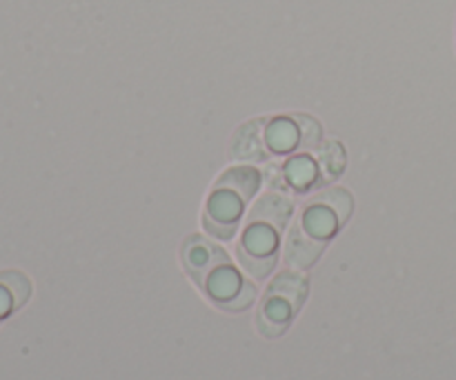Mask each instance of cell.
I'll list each match as a JSON object with an SVG mask.
<instances>
[{"label":"cell","mask_w":456,"mask_h":380,"mask_svg":"<svg viewBox=\"0 0 456 380\" xmlns=\"http://www.w3.org/2000/svg\"><path fill=\"white\" fill-rule=\"evenodd\" d=\"M298 125H301V142H298L297 150L303 151V150H312V147L319 142V136H321V125L316 123L314 118H310V116H297Z\"/></svg>","instance_id":"14"},{"label":"cell","mask_w":456,"mask_h":380,"mask_svg":"<svg viewBox=\"0 0 456 380\" xmlns=\"http://www.w3.org/2000/svg\"><path fill=\"white\" fill-rule=\"evenodd\" d=\"M288 174L297 185H303V182H307L312 178V165L307 163V160H294V163L289 165Z\"/></svg>","instance_id":"16"},{"label":"cell","mask_w":456,"mask_h":380,"mask_svg":"<svg viewBox=\"0 0 456 380\" xmlns=\"http://www.w3.org/2000/svg\"><path fill=\"white\" fill-rule=\"evenodd\" d=\"M267 145L276 151H289L294 147V129L288 120H276L267 129Z\"/></svg>","instance_id":"13"},{"label":"cell","mask_w":456,"mask_h":380,"mask_svg":"<svg viewBox=\"0 0 456 380\" xmlns=\"http://www.w3.org/2000/svg\"><path fill=\"white\" fill-rule=\"evenodd\" d=\"M343 163H346V154H343L338 142H328V145L321 147V172H323V178L338 176Z\"/></svg>","instance_id":"12"},{"label":"cell","mask_w":456,"mask_h":380,"mask_svg":"<svg viewBox=\"0 0 456 380\" xmlns=\"http://www.w3.org/2000/svg\"><path fill=\"white\" fill-rule=\"evenodd\" d=\"M203 289L221 307L225 303H230L232 298H236V294L240 292V280L230 265H221L209 274V280L205 283Z\"/></svg>","instance_id":"8"},{"label":"cell","mask_w":456,"mask_h":380,"mask_svg":"<svg viewBox=\"0 0 456 380\" xmlns=\"http://www.w3.org/2000/svg\"><path fill=\"white\" fill-rule=\"evenodd\" d=\"M325 240L314 239L312 234H307L305 227L298 225L294 227L292 234H289L288 240V252H285V258H288L289 265L294 267H310L316 258L323 252Z\"/></svg>","instance_id":"3"},{"label":"cell","mask_w":456,"mask_h":380,"mask_svg":"<svg viewBox=\"0 0 456 380\" xmlns=\"http://www.w3.org/2000/svg\"><path fill=\"white\" fill-rule=\"evenodd\" d=\"M183 261H185L187 271H190L191 279L199 283V287L203 289L208 283V276L212 274L216 267L230 265V258L223 249L214 247L208 240L203 239H190L183 249Z\"/></svg>","instance_id":"2"},{"label":"cell","mask_w":456,"mask_h":380,"mask_svg":"<svg viewBox=\"0 0 456 380\" xmlns=\"http://www.w3.org/2000/svg\"><path fill=\"white\" fill-rule=\"evenodd\" d=\"M263 120H254V123L240 127V132L234 136V145H232V156L240 160H263L267 156L265 142L261 138Z\"/></svg>","instance_id":"5"},{"label":"cell","mask_w":456,"mask_h":380,"mask_svg":"<svg viewBox=\"0 0 456 380\" xmlns=\"http://www.w3.org/2000/svg\"><path fill=\"white\" fill-rule=\"evenodd\" d=\"M254 294L256 292H254L252 285H243V287H240V292L236 294V298H232L230 303H225V305H221V307L223 310H230V311L245 310V307L254 301Z\"/></svg>","instance_id":"15"},{"label":"cell","mask_w":456,"mask_h":380,"mask_svg":"<svg viewBox=\"0 0 456 380\" xmlns=\"http://www.w3.org/2000/svg\"><path fill=\"white\" fill-rule=\"evenodd\" d=\"M209 214H212V218L205 216L208 222H225V225L236 227V221H239L240 214V200L234 198L232 194H225V191H218L209 200Z\"/></svg>","instance_id":"9"},{"label":"cell","mask_w":456,"mask_h":380,"mask_svg":"<svg viewBox=\"0 0 456 380\" xmlns=\"http://www.w3.org/2000/svg\"><path fill=\"white\" fill-rule=\"evenodd\" d=\"M29 292L31 285L22 274H18V271H4V274H0V319H4L13 310L25 305V301L29 298Z\"/></svg>","instance_id":"4"},{"label":"cell","mask_w":456,"mask_h":380,"mask_svg":"<svg viewBox=\"0 0 456 380\" xmlns=\"http://www.w3.org/2000/svg\"><path fill=\"white\" fill-rule=\"evenodd\" d=\"M225 185H230L232 190L239 191L240 200H248V198H252V194L256 191V187H258V174L254 172V169H248V167L232 169V172H227L225 176L218 181V187H225Z\"/></svg>","instance_id":"10"},{"label":"cell","mask_w":456,"mask_h":380,"mask_svg":"<svg viewBox=\"0 0 456 380\" xmlns=\"http://www.w3.org/2000/svg\"><path fill=\"white\" fill-rule=\"evenodd\" d=\"M303 227H305L307 234H312L314 239H328L330 234L334 231V227H337V221H334V216L330 212H325V209H319V207H310L307 209L305 218H303Z\"/></svg>","instance_id":"11"},{"label":"cell","mask_w":456,"mask_h":380,"mask_svg":"<svg viewBox=\"0 0 456 380\" xmlns=\"http://www.w3.org/2000/svg\"><path fill=\"white\" fill-rule=\"evenodd\" d=\"M289 214H292V203H289L288 198H283V196L270 194L263 200H258L256 207H254L252 214H249V221L252 222L263 221L267 222V225L274 227V230H283Z\"/></svg>","instance_id":"7"},{"label":"cell","mask_w":456,"mask_h":380,"mask_svg":"<svg viewBox=\"0 0 456 380\" xmlns=\"http://www.w3.org/2000/svg\"><path fill=\"white\" fill-rule=\"evenodd\" d=\"M274 247L276 239L267 227H249L248 234H245V243L239 247V258L254 279H265L272 271L276 258H267L265 261V256H276Z\"/></svg>","instance_id":"1"},{"label":"cell","mask_w":456,"mask_h":380,"mask_svg":"<svg viewBox=\"0 0 456 380\" xmlns=\"http://www.w3.org/2000/svg\"><path fill=\"white\" fill-rule=\"evenodd\" d=\"M267 296L285 303V305L297 314L307 296V280L298 274H281L279 279L272 283Z\"/></svg>","instance_id":"6"}]
</instances>
